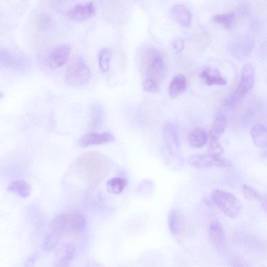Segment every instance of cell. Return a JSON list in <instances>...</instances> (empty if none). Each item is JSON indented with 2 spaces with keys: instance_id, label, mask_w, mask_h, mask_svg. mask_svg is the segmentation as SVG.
Returning a JSON list of instances; mask_svg holds the SVG:
<instances>
[{
  "instance_id": "8fae6325",
  "label": "cell",
  "mask_w": 267,
  "mask_h": 267,
  "mask_svg": "<svg viewBox=\"0 0 267 267\" xmlns=\"http://www.w3.org/2000/svg\"><path fill=\"white\" fill-rule=\"evenodd\" d=\"M66 214L67 230L75 232H80L83 231L86 227L87 218L82 213L72 211Z\"/></svg>"
},
{
  "instance_id": "7402d4cb",
  "label": "cell",
  "mask_w": 267,
  "mask_h": 267,
  "mask_svg": "<svg viewBox=\"0 0 267 267\" xmlns=\"http://www.w3.org/2000/svg\"><path fill=\"white\" fill-rule=\"evenodd\" d=\"M112 52L109 49L104 48L101 50L99 55V66L102 72H108L110 68Z\"/></svg>"
},
{
  "instance_id": "6da1fadb",
  "label": "cell",
  "mask_w": 267,
  "mask_h": 267,
  "mask_svg": "<svg viewBox=\"0 0 267 267\" xmlns=\"http://www.w3.org/2000/svg\"><path fill=\"white\" fill-rule=\"evenodd\" d=\"M211 197L214 204L229 218L235 219L240 215L242 204L233 194L216 189L212 191Z\"/></svg>"
},
{
  "instance_id": "9c48e42d",
  "label": "cell",
  "mask_w": 267,
  "mask_h": 267,
  "mask_svg": "<svg viewBox=\"0 0 267 267\" xmlns=\"http://www.w3.org/2000/svg\"><path fill=\"white\" fill-rule=\"evenodd\" d=\"M114 140L113 135L108 132L102 133H90L82 136L80 139L79 144L81 147L85 148L112 143Z\"/></svg>"
},
{
  "instance_id": "484cf974",
  "label": "cell",
  "mask_w": 267,
  "mask_h": 267,
  "mask_svg": "<svg viewBox=\"0 0 267 267\" xmlns=\"http://www.w3.org/2000/svg\"><path fill=\"white\" fill-rule=\"evenodd\" d=\"M243 193L246 198L253 201H261L263 198L262 195L253 187L248 185L243 186Z\"/></svg>"
},
{
  "instance_id": "7a4b0ae2",
  "label": "cell",
  "mask_w": 267,
  "mask_h": 267,
  "mask_svg": "<svg viewBox=\"0 0 267 267\" xmlns=\"http://www.w3.org/2000/svg\"><path fill=\"white\" fill-rule=\"evenodd\" d=\"M66 81L72 87H80L88 83L91 74L89 68L81 58L72 60L66 71Z\"/></svg>"
},
{
  "instance_id": "e0dca14e",
  "label": "cell",
  "mask_w": 267,
  "mask_h": 267,
  "mask_svg": "<svg viewBox=\"0 0 267 267\" xmlns=\"http://www.w3.org/2000/svg\"><path fill=\"white\" fill-rule=\"evenodd\" d=\"M7 191L16 194L24 198L30 196L31 186L24 180H19L10 183L7 187Z\"/></svg>"
},
{
  "instance_id": "2e32d148",
  "label": "cell",
  "mask_w": 267,
  "mask_h": 267,
  "mask_svg": "<svg viewBox=\"0 0 267 267\" xmlns=\"http://www.w3.org/2000/svg\"><path fill=\"white\" fill-rule=\"evenodd\" d=\"M208 140V133L200 128H197L191 132L188 137L189 146L195 148L204 147L207 144Z\"/></svg>"
},
{
  "instance_id": "4316f807",
  "label": "cell",
  "mask_w": 267,
  "mask_h": 267,
  "mask_svg": "<svg viewBox=\"0 0 267 267\" xmlns=\"http://www.w3.org/2000/svg\"><path fill=\"white\" fill-rule=\"evenodd\" d=\"M143 88L145 91L151 93H157L160 90L158 82L151 78L145 79L143 82Z\"/></svg>"
},
{
  "instance_id": "52a82bcc",
  "label": "cell",
  "mask_w": 267,
  "mask_h": 267,
  "mask_svg": "<svg viewBox=\"0 0 267 267\" xmlns=\"http://www.w3.org/2000/svg\"><path fill=\"white\" fill-rule=\"evenodd\" d=\"M71 49L67 45H61L53 49L47 60L48 66L52 69H59L68 62Z\"/></svg>"
},
{
  "instance_id": "8992f818",
  "label": "cell",
  "mask_w": 267,
  "mask_h": 267,
  "mask_svg": "<svg viewBox=\"0 0 267 267\" xmlns=\"http://www.w3.org/2000/svg\"><path fill=\"white\" fill-rule=\"evenodd\" d=\"M163 135L169 154L175 158H180V143L175 125L168 122L163 127Z\"/></svg>"
},
{
  "instance_id": "d6986e66",
  "label": "cell",
  "mask_w": 267,
  "mask_h": 267,
  "mask_svg": "<svg viewBox=\"0 0 267 267\" xmlns=\"http://www.w3.org/2000/svg\"><path fill=\"white\" fill-rule=\"evenodd\" d=\"M209 234L210 240L213 243L220 244L223 242L224 232L221 223L217 220H213L210 223Z\"/></svg>"
},
{
  "instance_id": "5bb4252c",
  "label": "cell",
  "mask_w": 267,
  "mask_h": 267,
  "mask_svg": "<svg viewBox=\"0 0 267 267\" xmlns=\"http://www.w3.org/2000/svg\"><path fill=\"white\" fill-rule=\"evenodd\" d=\"M200 77L208 86L227 84V80L221 76L217 70L206 69L200 73Z\"/></svg>"
},
{
  "instance_id": "ffe728a7",
  "label": "cell",
  "mask_w": 267,
  "mask_h": 267,
  "mask_svg": "<svg viewBox=\"0 0 267 267\" xmlns=\"http://www.w3.org/2000/svg\"><path fill=\"white\" fill-rule=\"evenodd\" d=\"M127 185V180L122 178H113L108 181L106 183V189L109 193L119 195L126 188Z\"/></svg>"
},
{
  "instance_id": "f1b7e54d",
  "label": "cell",
  "mask_w": 267,
  "mask_h": 267,
  "mask_svg": "<svg viewBox=\"0 0 267 267\" xmlns=\"http://www.w3.org/2000/svg\"><path fill=\"white\" fill-rule=\"evenodd\" d=\"M184 41L182 39L177 40L173 44V48L177 53H180L184 49Z\"/></svg>"
},
{
  "instance_id": "4fadbf2b",
  "label": "cell",
  "mask_w": 267,
  "mask_h": 267,
  "mask_svg": "<svg viewBox=\"0 0 267 267\" xmlns=\"http://www.w3.org/2000/svg\"><path fill=\"white\" fill-rule=\"evenodd\" d=\"M76 254L74 246L70 244H63L57 254L56 266L68 267Z\"/></svg>"
},
{
  "instance_id": "30bf717a",
  "label": "cell",
  "mask_w": 267,
  "mask_h": 267,
  "mask_svg": "<svg viewBox=\"0 0 267 267\" xmlns=\"http://www.w3.org/2000/svg\"><path fill=\"white\" fill-rule=\"evenodd\" d=\"M171 16L177 22L185 27H189L191 22V14L189 9L182 4L174 5L170 10Z\"/></svg>"
},
{
  "instance_id": "44dd1931",
  "label": "cell",
  "mask_w": 267,
  "mask_h": 267,
  "mask_svg": "<svg viewBox=\"0 0 267 267\" xmlns=\"http://www.w3.org/2000/svg\"><path fill=\"white\" fill-rule=\"evenodd\" d=\"M104 112L102 106L99 104L92 106L90 113V126L91 129H99L103 122Z\"/></svg>"
},
{
  "instance_id": "9a60e30c",
  "label": "cell",
  "mask_w": 267,
  "mask_h": 267,
  "mask_svg": "<svg viewBox=\"0 0 267 267\" xmlns=\"http://www.w3.org/2000/svg\"><path fill=\"white\" fill-rule=\"evenodd\" d=\"M251 136L254 144L260 148L267 147V134L265 125L259 123L254 125L251 131Z\"/></svg>"
},
{
  "instance_id": "7c38bea8",
  "label": "cell",
  "mask_w": 267,
  "mask_h": 267,
  "mask_svg": "<svg viewBox=\"0 0 267 267\" xmlns=\"http://www.w3.org/2000/svg\"><path fill=\"white\" fill-rule=\"evenodd\" d=\"M187 82L182 74H178L171 81L169 87V94L170 98H176L179 95L186 92Z\"/></svg>"
},
{
  "instance_id": "3957f363",
  "label": "cell",
  "mask_w": 267,
  "mask_h": 267,
  "mask_svg": "<svg viewBox=\"0 0 267 267\" xmlns=\"http://www.w3.org/2000/svg\"><path fill=\"white\" fill-rule=\"evenodd\" d=\"M141 68L146 78H151L158 82L164 77L165 66L162 57L157 52L152 50L144 56Z\"/></svg>"
},
{
  "instance_id": "d4e9b609",
  "label": "cell",
  "mask_w": 267,
  "mask_h": 267,
  "mask_svg": "<svg viewBox=\"0 0 267 267\" xmlns=\"http://www.w3.org/2000/svg\"><path fill=\"white\" fill-rule=\"evenodd\" d=\"M178 213L175 209L171 210L168 215V228L171 233L177 235L179 229Z\"/></svg>"
},
{
  "instance_id": "ac0fdd59",
  "label": "cell",
  "mask_w": 267,
  "mask_h": 267,
  "mask_svg": "<svg viewBox=\"0 0 267 267\" xmlns=\"http://www.w3.org/2000/svg\"><path fill=\"white\" fill-rule=\"evenodd\" d=\"M226 127V117L222 113H220L214 122L210 131V136L212 140H219V138L225 131Z\"/></svg>"
},
{
  "instance_id": "ba28073f",
  "label": "cell",
  "mask_w": 267,
  "mask_h": 267,
  "mask_svg": "<svg viewBox=\"0 0 267 267\" xmlns=\"http://www.w3.org/2000/svg\"><path fill=\"white\" fill-rule=\"evenodd\" d=\"M95 8L92 3L78 4L72 7L68 11V18L74 22H83L95 14Z\"/></svg>"
},
{
  "instance_id": "cb8c5ba5",
  "label": "cell",
  "mask_w": 267,
  "mask_h": 267,
  "mask_svg": "<svg viewBox=\"0 0 267 267\" xmlns=\"http://www.w3.org/2000/svg\"><path fill=\"white\" fill-rule=\"evenodd\" d=\"M235 20L236 15L233 13L217 15L213 16L212 18L213 22L221 25L227 29H231L232 27Z\"/></svg>"
},
{
  "instance_id": "277c9868",
  "label": "cell",
  "mask_w": 267,
  "mask_h": 267,
  "mask_svg": "<svg viewBox=\"0 0 267 267\" xmlns=\"http://www.w3.org/2000/svg\"><path fill=\"white\" fill-rule=\"evenodd\" d=\"M254 82V68L248 64L243 67L238 87L233 94L226 99L225 105L228 107H233L236 105L252 89Z\"/></svg>"
},
{
  "instance_id": "f546056e",
  "label": "cell",
  "mask_w": 267,
  "mask_h": 267,
  "mask_svg": "<svg viewBox=\"0 0 267 267\" xmlns=\"http://www.w3.org/2000/svg\"><path fill=\"white\" fill-rule=\"evenodd\" d=\"M4 97V94L1 92H0V100L2 99Z\"/></svg>"
},
{
  "instance_id": "83f0119b",
  "label": "cell",
  "mask_w": 267,
  "mask_h": 267,
  "mask_svg": "<svg viewBox=\"0 0 267 267\" xmlns=\"http://www.w3.org/2000/svg\"><path fill=\"white\" fill-rule=\"evenodd\" d=\"M223 152V147L218 140L211 139L208 148V154L216 156H221Z\"/></svg>"
},
{
  "instance_id": "603a6c76",
  "label": "cell",
  "mask_w": 267,
  "mask_h": 267,
  "mask_svg": "<svg viewBox=\"0 0 267 267\" xmlns=\"http://www.w3.org/2000/svg\"><path fill=\"white\" fill-rule=\"evenodd\" d=\"M0 64L7 67H15L19 65V61L12 52L6 50H0Z\"/></svg>"
},
{
  "instance_id": "5b68a950",
  "label": "cell",
  "mask_w": 267,
  "mask_h": 267,
  "mask_svg": "<svg viewBox=\"0 0 267 267\" xmlns=\"http://www.w3.org/2000/svg\"><path fill=\"white\" fill-rule=\"evenodd\" d=\"M188 164L196 168H207L213 167L229 168L232 166L230 160L210 154L197 155L190 157Z\"/></svg>"
}]
</instances>
